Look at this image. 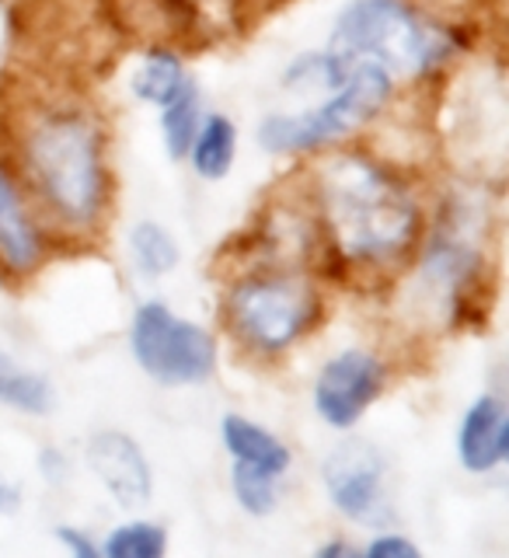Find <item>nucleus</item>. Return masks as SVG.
<instances>
[{"label":"nucleus","mask_w":509,"mask_h":558,"mask_svg":"<svg viewBox=\"0 0 509 558\" xmlns=\"http://www.w3.org/2000/svg\"><path fill=\"white\" fill-rule=\"evenodd\" d=\"M499 185L458 174L433 189L429 223L409 269L395 283L419 322L464 328L493 301L499 244Z\"/></svg>","instance_id":"nucleus-3"},{"label":"nucleus","mask_w":509,"mask_h":558,"mask_svg":"<svg viewBox=\"0 0 509 558\" xmlns=\"http://www.w3.org/2000/svg\"><path fill=\"white\" fill-rule=\"evenodd\" d=\"M325 46L349 63L384 70L401 92H423L475 57V32L423 0H346Z\"/></svg>","instance_id":"nucleus-4"},{"label":"nucleus","mask_w":509,"mask_h":558,"mask_svg":"<svg viewBox=\"0 0 509 558\" xmlns=\"http://www.w3.org/2000/svg\"><path fill=\"white\" fill-rule=\"evenodd\" d=\"M314 558H363V551H356L353 545H346V541H331V545H325Z\"/></svg>","instance_id":"nucleus-26"},{"label":"nucleus","mask_w":509,"mask_h":558,"mask_svg":"<svg viewBox=\"0 0 509 558\" xmlns=\"http://www.w3.org/2000/svg\"><path fill=\"white\" fill-rule=\"evenodd\" d=\"M57 238L17 179L11 157H0V276L8 283H28L57 255Z\"/></svg>","instance_id":"nucleus-9"},{"label":"nucleus","mask_w":509,"mask_h":558,"mask_svg":"<svg viewBox=\"0 0 509 558\" xmlns=\"http://www.w3.org/2000/svg\"><path fill=\"white\" fill-rule=\"evenodd\" d=\"M8 157L57 244L92 248L116 214L109 119L92 98L39 95L11 119Z\"/></svg>","instance_id":"nucleus-2"},{"label":"nucleus","mask_w":509,"mask_h":558,"mask_svg":"<svg viewBox=\"0 0 509 558\" xmlns=\"http://www.w3.org/2000/svg\"><path fill=\"white\" fill-rule=\"evenodd\" d=\"M17 502H22V493H17V485L8 482V478H0V517H4V513H14V510H17Z\"/></svg>","instance_id":"nucleus-25"},{"label":"nucleus","mask_w":509,"mask_h":558,"mask_svg":"<svg viewBox=\"0 0 509 558\" xmlns=\"http://www.w3.org/2000/svg\"><path fill=\"white\" fill-rule=\"evenodd\" d=\"M296 189L318 241L322 279L388 287L409 269L429 223L433 185L405 157L356 140L301 161Z\"/></svg>","instance_id":"nucleus-1"},{"label":"nucleus","mask_w":509,"mask_h":558,"mask_svg":"<svg viewBox=\"0 0 509 558\" xmlns=\"http://www.w3.org/2000/svg\"><path fill=\"white\" fill-rule=\"evenodd\" d=\"M458 458L471 475L496 471L509 458V409L499 395H478L458 429Z\"/></svg>","instance_id":"nucleus-12"},{"label":"nucleus","mask_w":509,"mask_h":558,"mask_svg":"<svg viewBox=\"0 0 509 558\" xmlns=\"http://www.w3.org/2000/svg\"><path fill=\"white\" fill-rule=\"evenodd\" d=\"M43 471H46L49 482H60L63 471H66V458H63V453H57V450H43Z\"/></svg>","instance_id":"nucleus-24"},{"label":"nucleus","mask_w":509,"mask_h":558,"mask_svg":"<svg viewBox=\"0 0 509 558\" xmlns=\"http://www.w3.org/2000/svg\"><path fill=\"white\" fill-rule=\"evenodd\" d=\"M384 388H388V363L380 360V353L349 345L318 366L311 401L325 426L353 429L366 415V409L384 395Z\"/></svg>","instance_id":"nucleus-8"},{"label":"nucleus","mask_w":509,"mask_h":558,"mask_svg":"<svg viewBox=\"0 0 509 558\" xmlns=\"http://www.w3.org/2000/svg\"><path fill=\"white\" fill-rule=\"evenodd\" d=\"M401 87L371 63H356L336 95L307 101L304 109L266 112L255 126V144L269 157L283 161H311L325 150L366 140L374 126H380L398 109Z\"/></svg>","instance_id":"nucleus-6"},{"label":"nucleus","mask_w":509,"mask_h":558,"mask_svg":"<svg viewBox=\"0 0 509 558\" xmlns=\"http://www.w3.org/2000/svg\"><path fill=\"white\" fill-rule=\"evenodd\" d=\"M130 353L165 388H196L217 374L220 345L206 325L171 311L165 301H140L130 318Z\"/></svg>","instance_id":"nucleus-7"},{"label":"nucleus","mask_w":509,"mask_h":558,"mask_svg":"<svg viewBox=\"0 0 509 558\" xmlns=\"http://www.w3.org/2000/svg\"><path fill=\"white\" fill-rule=\"evenodd\" d=\"M203 116H206V98L196 77H192L168 105L157 109V119H161V144L171 165H185L189 144H192V136H196Z\"/></svg>","instance_id":"nucleus-18"},{"label":"nucleus","mask_w":509,"mask_h":558,"mask_svg":"<svg viewBox=\"0 0 509 558\" xmlns=\"http://www.w3.org/2000/svg\"><path fill=\"white\" fill-rule=\"evenodd\" d=\"M126 258H130V266L140 279L157 283V279H165L179 269L182 244H179V238H174L171 227H165L154 217H144L126 231Z\"/></svg>","instance_id":"nucleus-17"},{"label":"nucleus","mask_w":509,"mask_h":558,"mask_svg":"<svg viewBox=\"0 0 509 558\" xmlns=\"http://www.w3.org/2000/svg\"><path fill=\"white\" fill-rule=\"evenodd\" d=\"M199 25H249L262 22L269 11L290 4V0H189Z\"/></svg>","instance_id":"nucleus-22"},{"label":"nucleus","mask_w":509,"mask_h":558,"mask_svg":"<svg viewBox=\"0 0 509 558\" xmlns=\"http://www.w3.org/2000/svg\"><path fill=\"white\" fill-rule=\"evenodd\" d=\"M231 488H234V499L241 502L244 513L252 517H266L276 510V499H279V475H269V471L252 468V464H238L231 468Z\"/></svg>","instance_id":"nucleus-21"},{"label":"nucleus","mask_w":509,"mask_h":558,"mask_svg":"<svg viewBox=\"0 0 509 558\" xmlns=\"http://www.w3.org/2000/svg\"><path fill=\"white\" fill-rule=\"evenodd\" d=\"M384 458L366 440H346L328 453L322 464V478L336 510L366 527H388L391 502L384 488Z\"/></svg>","instance_id":"nucleus-10"},{"label":"nucleus","mask_w":509,"mask_h":558,"mask_svg":"<svg viewBox=\"0 0 509 558\" xmlns=\"http://www.w3.org/2000/svg\"><path fill=\"white\" fill-rule=\"evenodd\" d=\"M220 440L238 464L262 468V471H269V475H283L290 468V447L279 440L276 433H269L266 426H258L238 412H227L220 418Z\"/></svg>","instance_id":"nucleus-16"},{"label":"nucleus","mask_w":509,"mask_h":558,"mask_svg":"<svg viewBox=\"0 0 509 558\" xmlns=\"http://www.w3.org/2000/svg\"><path fill=\"white\" fill-rule=\"evenodd\" d=\"M0 401L25 415H46L52 409V384L0 353Z\"/></svg>","instance_id":"nucleus-19"},{"label":"nucleus","mask_w":509,"mask_h":558,"mask_svg":"<svg viewBox=\"0 0 509 558\" xmlns=\"http://www.w3.org/2000/svg\"><path fill=\"white\" fill-rule=\"evenodd\" d=\"M363 558H423V551L401 534H380L377 541H371V548L363 551Z\"/></svg>","instance_id":"nucleus-23"},{"label":"nucleus","mask_w":509,"mask_h":558,"mask_svg":"<svg viewBox=\"0 0 509 558\" xmlns=\"http://www.w3.org/2000/svg\"><path fill=\"white\" fill-rule=\"evenodd\" d=\"M168 531L150 520H130L105 537L101 558H165Z\"/></svg>","instance_id":"nucleus-20"},{"label":"nucleus","mask_w":509,"mask_h":558,"mask_svg":"<svg viewBox=\"0 0 509 558\" xmlns=\"http://www.w3.org/2000/svg\"><path fill=\"white\" fill-rule=\"evenodd\" d=\"M87 464L98 482L109 488L119 506H140L150 499V464L147 453L130 433L122 429H98L87 440Z\"/></svg>","instance_id":"nucleus-11"},{"label":"nucleus","mask_w":509,"mask_h":558,"mask_svg":"<svg viewBox=\"0 0 509 558\" xmlns=\"http://www.w3.org/2000/svg\"><path fill=\"white\" fill-rule=\"evenodd\" d=\"M322 272L301 262L234 258L220 287V322L241 353L279 360L325 322Z\"/></svg>","instance_id":"nucleus-5"},{"label":"nucleus","mask_w":509,"mask_h":558,"mask_svg":"<svg viewBox=\"0 0 509 558\" xmlns=\"http://www.w3.org/2000/svg\"><path fill=\"white\" fill-rule=\"evenodd\" d=\"M241 130L227 112H206L196 136H192L185 165L199 182H223L238 165Z\"/></svg>","instance_id":"nucleus-15"},{"label":"nucleus","mask_w":509,"mask_h":558,"mask_svg":"<svg viewBox=\"0 0 509 558\" xmlns=\"http://www.w3.org/2000/svg\"><path fill=\"white\" fill-rule=\"evenodd\" d=\"M189 81L192 74L185 66L182 49L171 43H150L130 70V95L140 105L161 109V105H168Z\"/></svg>","instance_id":"nucleus-14"},{"label":"nucleus","mask_w":509,"mask_h":558,"mask_svg":"<svg viewBox=\"0 0 509 558\" xmlns=\"http://www.w3.org/2000/svg\"><path fill=\"white\" fill-rule=\"evenodd\" d=\"M353 66L356 63H349L328 46L301 49L283 63V70H279V87L293 98L318 101V98L336 95L339 87L353 77Z\"/></svg>","instance_id":"nucleus-13"}]
</instances>
